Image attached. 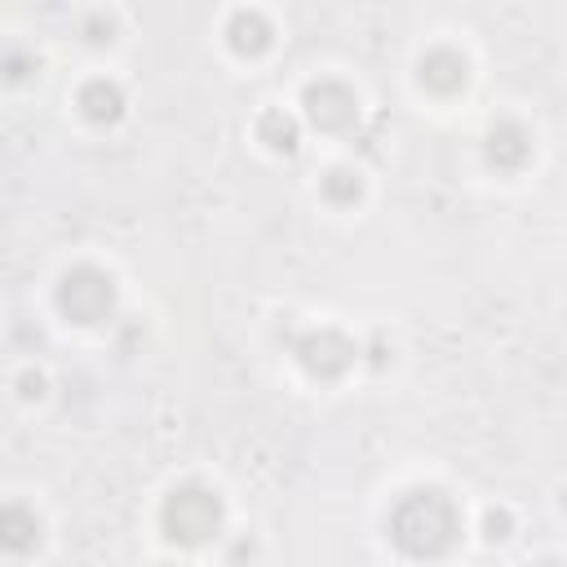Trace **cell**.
I'll list each match as a JSON object with an SVG mask.
<instances>
[{
  "mask_svg": "<svg viewBox=\"0 0 567 567\" xmlns=\"http://www.w3.org/2000/svg\"><path fill=\"white\" fill-rule=\"evenodd\" d=\"M115 306V284L97 266H71L58 284V310L75 323H102Z\"/></svg>",
  "mask_w": 567,
  "mask_h": 567,
  "instance_id": "obj_3",
  "label": "cell"
},
{
  "mask_svg": "<svg viewBox=\"0 0 567 567\" xmlns=\"http://www.w3.org/2000/svg\"><path fill=\"white\" fill-rule=\"evenodd\" d=\"M545 567H554V563H545Z\"/></svg>",
  "mask_w": 567,
  "mask_h": 567,
  "instance_id": "obj_14",
  "label": "cell"
},
{
  "mask_svg": "<svg viewBox=\"0 0 567 567\" xmlns=\"http://www.w3.org/2000/svg\"><path fill=\"white\" fill-rule=\"evenodd\" d=\"M306 115H310V124H319L328 133H341L359 120V97L341 80H319V84L306 89Z\"/></svg>",
  "mask_w": 567,
  "mask_h": 567,
  "instance_id": "obj_5",
  "label": "cell"
},
{
  "mask_svg": "<svg viewBox=\"0 0 567 567\" xmlns=\"http://www.w3.org/2000/svg\"><path fill=\"white\" fill-rule=\"evenodd\" d=\"M0 71H4L9 80H27V75L35 71V58H27V53H18V49H4V53H0Z\"/></svg>",
  "mask_w": 567,
  "mask_h": 567,
  "instance_id": "obj_13",
  "label": "cell"
},
{
  "mask_svg": "<svg viewBox=\"0 0 567 567\" xmlns=\"http://www.w3.org/2000/svg\"><path fill=\"white\" fill-rule=\"evenodd\" d=\"M75 106L93 120V124H115L120 115H124V93H120V84L115 80H89L80 93H75Z\"/></svg>",
  "mask_w": 567,
  "mask_h": 567,
  "instance_id": "obj_8",
  "label": "cell"
},
{
  "mask_svg": "<svg viewBox=\"0 0 567 567\" xmlns=\"http://www.w3.org/2000/svg\"><path fill=\"white\" fill-rule=\"evenodd\" d=\"M226 35H230V49H239V53H261V49L270 44V22H266L261 13H252V9H239V13L230 18Z\"/></svg>",
  "mask_w": 567,
  "mask_h": 567,
  "instance_id": "obj_10",
  "label": "cell"
},
{
  "mask_svg": "<svg viewBox=\"0 0 567 567\" xmlns=\"http://www.w3.org/2000/svg\"><path fill=\"white\" fill-rule=\"evenodd\" d=\"M359 173H350V168H332L328 177H323V195L332 199V204H354L359 199Z\"/></svg>",
  "mask_w": 567,
  "mask_h": 567,
  "instance_id": "obj_12",
  "label": "cell"
},
{
  "mask_svg": "<svg viewBox=\"0 0 567 567\" xmlns=\"http://www.w3.org/2000/svg\"><path fill=\"white\" fill-rule=\"evenodd\" d=\"M159 523H164L168 540H177V545H204V540L217 536V527H221V501H217V492L204 487V483H182V487L164 501Z\"/></svg>",
  "mask_w": 567,
  "mask_h": 567,
  "instance_id": "obj_2",
  "label": "cell"
},
{
  "mask_svg": "<svg viewBox=\"0 0 567 567\" xmlns=\"http://www.w3.org/2000/svg\"><path fill=\"white\" fill-rule=\"evenodd\" d=\"M527 155H532V137H527V128H523V124L505 120V124H496V128L487 133V159H492L501 173L523 168V164H527Z\"/></svg>",
  "mask_w": 567,
  "mask_h": 567,
  "instance_id": "obj_7",
  "label": "cell"
},
{
  "mask_svg": "<svg viewBox=\"0 0 567 567\" xmlns=\"http://www.w3.org/2000/svg\"><path fill=\"white\" fill-rule=\"evenodd\" d=\"M40 545V518L27 505H0V549L27 554Z\"/></svg>",
  "mask_w": 567,
  "mask_h": 567,
  "instance_id": "obj_9",
  "label": "cell"
},
{
  "mask_svg": "<svg viewBox=\"0 0 567 567\" xmlns=\"http://www.w3.org/2000/svg\"><path fill=\"white\" fill-rule=\"evenodd\" d=\"M292 350L310 377H341L354 363V341L341 337L337 328H310L306 337H297Z\"/></svg>",
  "mask_w": 567,
  "mask_h": 567,
  "instance_id": "obj_4",
  "label": "cell"
},
{
  "mask_svg": "<svg viewBox=\"0 0 567 567\" xmlns=\"http://www.w3.org/2000/svg\"><path fill=\"white\" fill-rule=\"evenodd\" d=\"M465 58L456 53V49H430L425 58H421V84L430 89V93H439V97H447V93H456L461 84H465Z\"/></svg>",
  "mask_w": 567,
  "mask_h": 567,
  "instance_id": "obj_6",
  "label": "cell"
},
{
  "mask_svg": "<svg viewBox=\"0 0 567 567\" xmlns=\"http://www.w3.org/2000/svg\"><path fill=\"white\" fill-rule=\"evenodd\" d=\"M390 540L412 558H443L461 540V509L443 492L416 487L390 509Z\"/></svg>",
  "mask_w": 567,
  "mask_h": 567,
  "instance_id": "obj_1",
  "label": "cell"
},
{
  "mask_svg": "<svg viewBox=\"0 0 567 567\" xmlns=\"http://www.w3.org/2000/svg\"><path fill=\"white\" fill-rule=\"evenodd\" d=\"M257 137H261L270 151H284V155L297 151V124H292V115H284V111H266L261 124H257Z\"/></svg>",
  "mask_w": 567,
  "mask_h": 567,
  "instance_id": "obj_11",
  "label": "cell"
}]
</instances>
